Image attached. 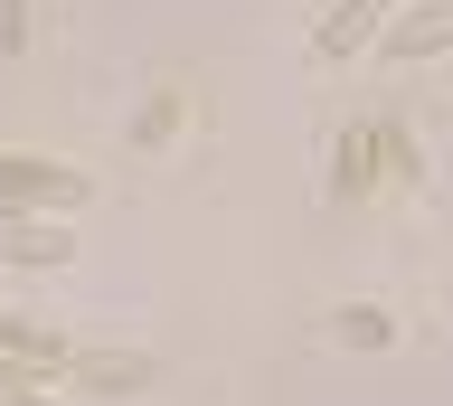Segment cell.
Here are the masks:
<instances>
[{
    "label": "cell",
    "instance_id": "6da1fadb",
    "mask_svg": "<svg viewBox=\"0 0 453 406\" xmlns=\"http://www.w3.org/2000/svg\"><path fill=\"white\" fill-rule=\"evenodd\" d=\"M95 180L48 161V151H0V208H85Z\"/></svg>",
    "mask_w": 453,
    "mask_h": 406
},
{
    "label": "cell",
    "instance_id": "7a4b0ae2",
    "mask_svg": "<svg viewBox=\"0 0 453 406\" xmlns=\"http://www.w3.org/2000/svg\"><path fill=\"white\" fill-rule=\"evenodd\" d=\"M0 256L28 264V274H48V264L76 256V227H57L48 208H0Z\"/></svg>",
    "mask_w": 453,
    "mask_h": 406
},
{
    "label": "cell",
    "instance_id": "3957f363",
    "mask_svg": "<svg viewBox=\"0 0 453 406\" xmlns=\"http://www.w3.org/2000/svg\"><path fill=\"white\" fill-rule=\"evenodd\" d=\"M48 387H95V397H123V387H151V359L142 349H66L48 369Z\"/></svg>",
    "mask_w": 453,
    "mask_h": 406
},
{
    "label": "cell",
    "instance_id": "277c9868",
    "mask_svg": "<svg viewBox=\"0 0 453 406\" xmlns=\"http://www.w3.org/2000/svg\"><path fill=\"white\" fill-rule=\"evenodd\" d=\"M378 48H388V57H444V48H453V0H416V10H388Z\"/></svg>",
    "mask_w": 453,
    "mask_h": 406
},
{
    "label": "cell",
    "instance_id": "5b68a950",
    "mask_svg": "<svg viewBox=\"0 0 453 406\" xmlns=\"http://www.w3.org/2000/svg\"><path fill=\"white\" fill-rule=\"evenodd\" d=\"M388 10H396V0H331V19L311 29V57H359V48H378Z\"/></svg>",
    "mask_w": 453,
    "mask_h": 406
},
{
    "label": "cell",
    "instance_id": "8992f818",
    "mask_svg": "<svg viewBox=\"0 0 453 406\" xmlns=\"http://www.w3.org/2000/svg\"><path fill=\"white\" fill-rule=\"evenodd\" d=\"M331 341H349V349H388V341H396V312H388V303H349V312H331Z\"/></svg>",
    "mask_w": 453,
    "mask_h": 406
},
{
    "label": "cell",
    "instance_id": "52a82bcc",
    "mask_svg": "<svg viewBox=\"0 0 453 406\" xmlns=\"http://www.w3.org/2000/svg\"><path fill=\"white\" fill-rule=\"evenodd\" d=\"M368 189V151H359V133H340V199H359Z\"/></svg>",
    "mask_w": 453,
    "mask_h": 406
}]
</instances>
